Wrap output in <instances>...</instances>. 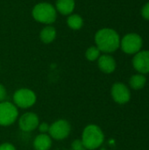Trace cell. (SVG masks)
<instances>
[{
  "instance_id": "1",
  "label": "cell",
  "mask_w": 149,
  "mask_h": 150,
  "mask_svg": "<svg viewBox=\"0 0 149 150\" xmlns=\"http://www.w3.org/2000/svg\"><path fill=\"white\" fill-rule=\"evenodd\" d=\"M97 47L105 53H112L120 46V39L116 31L110 28H103L95 35Z\"/></svg>"
},
{
  "instance_id": "4",
  "label": "cell",
  "mask_w": 149,
  "mask_h": 150,
  "mask_svg": "<svg viewBox=\"0 0 149 150\" xmlns=\"http://www.w3.org/2000/svg\"><path fill=\"white\" fill-rule=\"evenodd\" d=\"M18 117L17 106L8 101L0 103V126L8 127L12 125Z\"/></svg>"
},
{
  "instance_id": "10",
  "label": "cell",
  "mask_w": 149,
  "mask_h": 150,
  "mask_svg": "<svg viewBox=\"0 0 149 150\" xmlns=\"http://www.w3.org/2000/svg\"><path fill=\"white\" fill-rule=\"evenodd\" d=\"M133 65L141 74L149 73V51L138 52L133 59Z\"/></svg>"
},
{
  "instance_id": "14",
  "label": "cell",
  "mask_w": 149,
  "mask_h": 150,
  "mask_svg": "<svg viewBox=\"0 0 149 150\" xmlns=\"http://www.w3.org/2000/svg\"><path fill=\"white\" fill-rule=\"evenodd\" d=\"M40 37L42 42L48 44L54 40L56 37V30L54 26L47 25L45 28H43L40 33Z\"/></svg>"
},
{
  "instance_id": "17",
  "label": "cell",
  "mask_w": 149,
  "mask_h": 150,
  "mask_svg": "<svg viewBox=\"0 0 149 150\" xmlns=\"http://www.w3.org/2000/svg\"><path fill=\"white\" fill-rule=\"evenodd\" d=\"M100 50L97 47H90L86 50L85 53V56L86 58L90 61V62H94L96 60H97L100 56Z\"/></svg>"
},
{
  "instance_id": "18",
  "label": "cell",
  "mask_w": 149,
  "mask_h": 150,
  "mask_svg": "<svg viewBox=\"0 0 149 150\" xmlns=\"http://www.w3.org/2000/svg\"><path fill=\"white\" fill-rule=\"evenodd\" d=\"M49 127H50V126L47 122H42V123L39 124V126H38V128H39V131L40 132V134H47V133H48Z\"/></svg>"
},
{
  "instance_id": "6",
  "label": "cell",
  "mask_w": 149,
  "mask_h": 150,
  "mask_svg": "<svg viewBox=\"0 0 149 150\" xmlns=\"http://www.w3.org/2000/svg\"><path fill=\"white\" fill-rule=\"evenodd\" d=\"M120 47L126 54H137L142 47V39L137 33H128L120 40Z\"/></svg>"
},
{
  "instance_id": "16",
  "label": "cell",
  "mask_w": 149,
  "mask_h": 150,
  "mask_svg": "<svg viewBox=\"0 0 149 150\" xmlns=\"http://www.w3.org/2000/svg\"><path fill=\"white\" fill-rule=\"evenodd\" d=\"M67 23L69 28L73 30H79L83 25V20L81 16L77 14H72L68 18Z\"/></svg>"
},
{
  "instance_id": "8",
  "label": "cell",
  "mask_w": 149,
  "mask_h": 150,
  "mask_svg": "<svg viewBox=\"0 0 149 150\" xmlns=\"http://www.w3.org/2000/svg\"><path fill=\"white\" fill-rule=\"evenodd\" d=\"M112 97L113 98V100L120 105H124L126 104L131 98V94H130V91L129 89L126 87V85H125L122 83H116L112 85Z\"/></svg>"
},
{
  "instance_id": "20",
  "label": "cell",
  "mask_w": 149,
  "mask_h": 150,
  "mask_svg": "<svg viewBox=\"0 0 149 150\" xmlns=\"http://www.w3.org/2000/svg\"><path fill=\"white\" fill-rule=\"evenodd\" d=\"M7 97V92H6V89L5 87L0 83V103L5 101Z\"/></svg>"
},
{
  "instance_id": "11",
  "label": "cell",
  "mask_w": 149,
  "mask_h": 150,
  "mask_svg": "<svg viewBox=\"0 0 149 150\" xmlns=\"http://www.w3.org/2000/svg\"><path fill=\"white\" fill-rule=\"evenodd\" d=\"M98 67L101 71L106 74L112 73L116 69V62L114 58L109 54L100 55L98 58Z\"/></svg>"
},
{
  "instance_id": "9",
  "label": "cell",
  "mask_w": 149,
  "mask_h": 150,
  "mask_svg": "<svg viewBox=\"0 0 149 150\" xmlns=\"http://www.w3.org/2000/svg\"><path fill=\"white\" fill-rule=\"evenodd\" d=\"M40 124L39 117L34 112H25L18 120V127L24 132H32L35 130Z\"/></svg>"
},
{
  "instance_id": "21",
  "label": "cell",
  "mask_w": 149,
  "mask_h": 150,
  "mask_svg": "<svg viewBox=\"0 0 149 150\" xmlns=\"http://www.w3.org/2000/svg\"><path fill=\"white\" fill-rule=\"evenodd\" d=\"M0 150H16V149L11 143L4 142L0 145Z\"/></svg>"
},
{
  "instance_id": "5",
  "label": "cell",
  "mask_w": 149,
  "mask_h": 150,
  "mask_svg": "<svg viewBox=\"0 0 149 150\" xmlns=\"http://www.w3.org/2000/svg\"><path fill=\"white\" fill-rule=\"evenodd\" d=\"M36 94L29 89H19L13 94L14 105L18 107L26 109L36 103Z\"/></svg>"
},
{
  "instance_id": "2",
  "label": "cell",
  "mask_w": 149,
  "mask_h": 150,
  "mask_svg": "<svg viewBox=\"0 0 149 150\" xmlns=\"http://www.w3.org/2000/svg\"><path fill=\"white\" fill-rule=\"evenodd\" d=\"M105 141V134L102 129L97 125L87 126L82 134V144L90 150L98 149Z\"/></svg>"
},
{
  "instance_id": "19",
  "label": "cell",
  "mask_w": 149,
  "mask_h": 150,
  "mask_svg": "<svg viewBox=\"0 0 149 150\" xmlns=\"http://www.w3.org/2000/svg\"><path fill=\"white\" fill-rule=\"evenodd\" d=\"M141 15H142V17H143L145 19L149 20V2L148 3H147V4L142 7Z\"/></svg>"
},
{
  "instance_id": "13",
  "label": "cell",
  "mask_w": 149,
  "mask_h": 150,
  "mask_svg": "<svg viewBox=\"0 0 149 150\" xmlns=\"http://www.w3.org/2000/svg\"><path fill=\"white\" fill-rule=\"evenodd\" d=\"M75 9V0H57L56 10L62 15H69Z\"/></svg>"
},
{
  "instance_id": "15",
  "label": "cell",
  "mask_w": 149,
  "mask_h": 150,
  "mask_svg": "<svg viewBox=\"0 0 149 150\" xmlns=\"http://www.w3.org/2000/svg\"><path fill=\"white\" fill-rule=\"evenodd\" d=\"M146 82H147V78L145 77V76L143 74H137V75H133L130 78L129 84L133 89L140 90L145 86Z\"/></svg>"
},
{
  "instance_id": "7",
  "label": "cell",
  "mask_w": 149,
  "mask_h": 150,
  "mask_svg": "<svg viewBox=\"0 0 149 150\" xmlns=\"http://www.w3.org/2000/svg\"><path fill=\"white\" fill-rule=\"evenodd\" d=\"M71 132L70 124L66 120H58L54 121L49 127V136L54 140L61 141L69 135Z\"/></svg>"
},
{
  "instance_id": "3",
  "label": "cell",
  "mask_w": 149,
  "mask_h": 150,
  "mask_svg": "<svg viewBox=\"0 0 149 150\" xmlns=\"http://www.w3.org/2000/svg\"><path fill=\"white\" fill-rule=\"evenodd\" d=\"M33 18L42 24H52L56 19V9L48 3H40L32 9Z\"/></svg>"
},
{
  "instance_id": "12",
  "label": "cell",
  "mask_w": 149,
  "mask_h": 150,
  "mask_svg": "<svg viewBox=\"0 0 149 150\" xmlns=\"http://www.w3.org/2000/svg\"><path fill=\"white\" fill-rule=\"evenodd\" d=\"M52 146V139L47 134H40L33 141L35 150H49Z\"/></svg>"
}]
</instances>
